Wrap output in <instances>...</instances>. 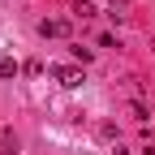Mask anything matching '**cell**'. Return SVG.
Returning <instances> with one entry per match:
<instances>
[{
  "label": "cell",
  "instance_id": "obj_1",
  "mask_svg": "<svg viewBox=\"0 0 155 155\" xmlns=\"http://www.w3.org/2000/svg\"><path fill=\"white\" fill-rule=\"evenodd\" d=\"M52 78H56V82H61L65 91H78V86L86 82V73H82V65H52Z\"/></svg>",
  "mask_w": 155,
  "mask_h": 155
},
{
  "label": "cell",
  "instance_id": "obj_2",
  "mask_svg": "<svg viewBox=\"0 0 155 155\" xmlns=\"http://www.w3.org/2000/svg\"><path fill=\"white\" fill-rule=\"evenodd\" d=\"M39 35H43V39H65V35H69V22H61V17H43V22H39Z\"/></svg>",
  "mask_w": 155,
  "mask_h": 155
},
{
  "label": "cell",
  "instance_id": "obj_3",
  "mask_svg": "<svg viewBox=\"0 0 155 155\" xmlns=\"http://www.w3.org/2000/svg\"><path fill=\"white\" fill-rule=\"evenodd\" d=\"M125 13H129V0H112V13H108V17H112V22H121V17H125Z\"/></svg>",
  "mask_w": 155,
  "mask_h": 155
},
{
  "label": "cell",
  "instance_id": "obj_4",
  "mask_svg": "<svg viewBox=\"0 0 155 155\" xmlns=\"http://www.w3.org/2000/svg\"><path fill=\"white\" fill-rule=\"evenodd\" d=\"M73 17H95V5H86V0H78V5H73Z\"/></svg>",
  "mask_w": 155,
  "mask_h": 155
},
{
  "label": "cell",
  "instance_id": "obj_5",
  "mask_svg": "<svg viewBox=\"0 0 155 155\" xmlns=\"http://www.w3.org/2000/svg\"><path fill=\"white\" fill-rule=\"evenodd\" d=\"M17 73V61H0V78H13Z\"/></svg>",
  "mask_w": 155,
  "mask_h": 155
},
{
  "label": "cell",
  "instance_id": "obj_6",
  "mask_svg": "<svg viewBox=\"0 0 155 155\" xmlns=\"http://www.w3.org/2000/svg\"><path fill=\"white\" fill-rule=\"evenodd\" d=\"M142 155H155V138H147V142H142Z\"/></svg>",
  "mask_w": 155,
  "mask_h": 155
},
{
  "label": "cell",
  "instance_id": "obj_7",
  "mask_svg": "<svg viewBox=\"0 0 155 155\" xmlns=\"http://www.w3.org/2000/svg\"><path fill=\"white\" fill-rule=\"evenodd\" d=\"M5 155H17V151H5Z\"/></svg>",
  "mask_w": 155,
  "mask_h": 155
}]
</instances>
